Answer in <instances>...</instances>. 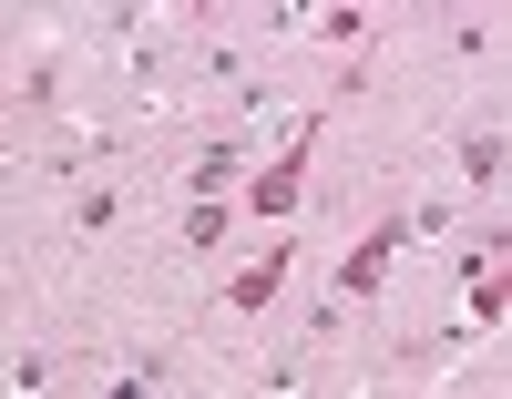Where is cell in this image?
I'll return each instance as SVG.
<instances>
[{"label":"cell","instance_id":"obj_5","mask_svg":"<svg viewBox=\"0 0 512 399\" xmlns=\"http://www.w3.org/2000/svg\"><path fill=\"white\" fill-rule=\"evenodd\" d=\"M185 246H226V205H195L185 215Z\"/></svg>","mask_w":512,"mask_h":399},{"label":"cell","instance_id":"obj_3","mask_svg":"<svg viewBox=\"0 0 512 399\" xmlns=\"http://www.w3.org/2000/svg\"><path fill=\"white\" fill-rule=\"evenodd\" d=\"M277 287H287V256H256V266H246V277H236L226 297H236V307H267Z\"/></svg>","mask_w":512,"mask_h":399},{"label":"cell","instance_id":"obj_4","mask_svg":"<svg viewBox=\"0 0 512 399\" xmlns=\"http://www.w3.org/2000/svg\"><path fill=\"white\" fill-rule=\"evenodd\" d=\"M461 174H472V185H502V133H472V144H461Z\"/></svg>","mask_w":512,"mask_h":399},{"label":"cell","instance_id":"obj_1","mask_svg":"<svg viewBox=\"0 0 512 399\" xmlns=\"http://www.w3.org/2000/svg\"><path fill=\"white\" fill-rule=\"evenodd\" d=\"M420 226H441V205H420V215H390V226H379L369 246H349V266H338V297H369L379 277H390V256H400Z\"/></svg>","mask_w":512,"mask_h":399},{"label":"cell","instance_id":"obj_2","mask_svg":"<svg viewBox=\"0 0 512 399\" xmlns=\"http://www.w3.org/2000/svg\"><path fill=\"white\" fill-rule=\"evenodd\" d=\"M308 144H318V123H297V133H287V154L256 174V215H297V185H308Z\"/></svg>","mask_w":512,"mask_h":399}]
</instances>
